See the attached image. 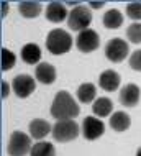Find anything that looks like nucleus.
<instances>
[{"instance_id":"nucleus-1","label":"nucleus","mask_w":141,"mask_h":156,"mask_svg":"<svg viewBox=\"0 0 141 156\" xmlns=\"http://www.w3.org/2000/svg\"><path fill=\"white\" fill-rule=\"evenodd\" d=\"M49 112L56 120H76L80 113V107L67 90H59L54 95Z\"/></svg>"},{"instance_id":"nucleus-2","label":"nucleus","mask_w":141,"mask_h":156,"mask_svg":"<svg viewBox=\"0 0 141 156\" xmlns=\"http://www.w3.org/2000/svg\"><path fill=\"white\" fill-rule=\"evenodd\" d=\"M72 43H74L72 36L62 28L51 30L48 33V38H46V48L54 56H61V54H66L67 51H71Z\"/></svg>"},{"instance_id":"nucleus-3","label":"nucleus","mask_w":141,"mask_h":156,"mask_svg":"<svg viewBox=\"0 0 141 156\" xmlns=\"http://www.w3.org/2000/svg\"><path fill=\"white\" fill-rule=\"evenodd\" d=\"M33 138L30 135L23 133V132H13L8 138V143H7V153L8 156H26L31 153V148H33V143H31Z\"/></svg>"},{"instance_id":"nucleus-4","label":"nucleus","mask_w":141,"mask_h":156,"mask_svg":"<svg viewBox=\"0 0 141 156\" xmlns=\"http://www.w3.org/2000/svg\"><path fill=\"white\" fill-rule=\"evenodd\" d=\"M80 126L77 125L76 120H56V123L53 125V138L59 143H67L72 141L79 136Z\"/></svg>"},{"instance_id":"nucleus-5","label":"nucleus","mask_w":141,"mask_h":156,"mask_svg":"<svg viewBox=\"0 0 141 156\" xmlns=\"http://www.w3.org/2000/svg\"><path fill=\"white\" fill-rule=\"evenodd\" d=\"M90 23H92V12L87 5H79V7L69 10V16H67V27H69V30L80 33V31L87 30Z\"/></svg>"},{"instance_id":"nucleus-6","label":"nucleus","mask_w":141,"mask_h":156,"mask_svg":"<svg viewBox=\"0 0 141 156\" xmlns=\"http://www.w3.org/2000/svg\"><path fill=\"white\" fill-rule=\"evenodd\" d=\"M104 53L110 62H122L130 54V46L123 38H112V40L107 41Z\"/></svg>"},{"instance_id":"nucleus-7","label":"nucleus","mask_w":141,"mask_h":156,"mask_svg":"<svg viewBox=\"0 0 141 156\" xmlns=\"http://www.w3.org/2000/svg\"><path fill=\"white\" fill-rule=\"evenodd\" d=\"M12 90L18 99H26L36 90V79L30 74H18L12 81Z\"/></svg>"},{"instance_id":"nucleus-8","label":"nucleus","mask_w":141,"mask_h":156,"mask_svg":"<svg viewBox=\"0 0 141 156\" xmlns=\"http://www.w3.org/2000/svg\"><path fill=\"white\" fill-rule=\"evenodd\" d=\"M80 133L89 141L99 140L105 133V123L99 117H85L82 120V125H80Z\"/></svg>"},{"instance_id":"nucleus-9","label":"nucleus","mask_w":141,"mask_h":156,"mask_svg":"<svg viewBox=\"0 0 141 156\" xmlns=\"http://www.w3.org/2000/svg\"><path fill=\"white\" fill-rule=\"evenodd\" d=\"M76 46L80 53H92L95 51L97 48L100 46V38L99 33L92 28H87V30L80 31L77 38H76Z\"/></svg>"},{"instance_id":"nucleus-10","label":"nucleus","mask_w":141,"mask_h":156,"mask_svg":"<svg viewBox=\"0 0 141 156\" xmlns=\"http://www.w3.org/2000/svg\"><path fill=\"white\" fill-rule=\"evenodd\" d=\"M118 99H120V104L125 105V107H135L141 99L139 86H136V84H133V82L123 86L120 89V94H118Z\"/></svg>"},{"instance_id":"nucleus-11","label":"nucleus","mask_w":141,"mask_h":156,"mask_svg":"<svg viewBox=\"0 0 141 156\" xmlns=\"http://www.w3.org/2000/svg\"><path fill=\"white\" fill-rule=\"evenodd\" d=\"M44 15H46V20L53 23H61L62 20H67L69 16V10H67L66 3L64 2H49L48 7L44 10Z\"/></svg>"},{"instance_id":"nucleus-12","label":"nucleus","mask_w":141,"mask_h":156,"mask_svg":"<svg viewBox=\"0 0 141 156\" xmlns=\"http://www.w3.org/2000/svg\"><path fill=\"white\" fill-rule=\"evenodd\" d=\"M56 77H58L56 67L53 64H49V62H40V64L35 67V79L38 82L44 84V86L54 84L56 82Z\"/></svg>"},{"instance_id":"nucleus-13","label":"nucleus","mask_w":141,"mask_h":156,"mask_svg":"<svg viewBox=\"0 0 141 156\" xmlns=\"http://www.w3.org/2000/svg\"><path fill=\"white\" fill-rule=\"evenodd\" d=\"M120 84H122L120 74L113 69H105L104 73L99 76V86H100V89L105 90V92L117 90L118 87H120Z\"/></svg>"},{"instance_id":"nucleus-14","label":"nucleus","mask_w":141,"mask_h":156,"mask_svg":"<svg viewBox=\"0 0 141 156\" xmlns=\"http://www.w3.org/2000/svg\"><path fill=\"white\" fill-rule=\"evenodd\" d=\"M28 130H30V136H31L33 140L43 141V138L48 136V133L53 132V126H51V123L44 119H35V120L30 122Z\"/></svg>"},{"instance_id":"nucleus-15","label":"nucleus","mask_w":141,"mask_h":156,"mask_svg":"<svg viewBox=\"0 0 141 156\" xmlns=\"http://www.w3.org/2000/svg\"><path fill=\"white\" fill-rule=\"evenodd\" d=\"M108 125L115 132H126L131 126V117L123 110H117L108 117Z\"/></svg>"},{"instance_id":"nucleus-16","label":"nucleus","mask_w":141,"mask_h":156,"mask_svg":"<svg viewBox=\"0 0 141 156\" xmlns=\"http://www.w3.org/2000/svg\"><path fill=\"white\" fill-rule=\"evenodd\" d=\"M18 12L23 18H36L41 15L43 5L41 2H35V0H23L18 3Z\"/></svg>"},{"instance_id":"nucleus-17","label":"nucleus","mask_w":141,"mask_h":156,"mask_svg":"<svg viewBox=\"0 0 141 156\" xmlns=\"http://www.w3.org/2000/svg\"><path fill=\"white\" fill-rule=\"evenodd\" d=\"M76 95H77V100L82 104H90L97 100V86L92 82H84L80 84L76 90Z\"/></svg>"},{"instance_id":"nucleus-18","label":"nucleus","mask_w":141,"mask_h":156,"mask_svg":"<svg viewBox=\"0 0 141 156\" xmlns=\"http://www.w3.org/2000/svg\"><path fill=\"white\" fill-rule=\"evenodd\" d=\"M21 59L26 64H40L41 61V48L36 43H26L21 48Z\"/></svg>"},{"instance_id":"nucleus-19","label":"nucleus","mask_w":141,"mask_h":156,"mask_svg":"<svg viewBox=\"0 0 141 156\" xmlns=\"http://www.w3.org/2000/svg\"><path fill=\"white\" fill-rule=\"evenodd\" d=\"M92 112L95 117H110L113 113V102L112 99H108V97H99V99L95 100V102L92 104Z\"/></svg>"},{"instance_id":"nucleus-20","label":"nucleus","mask_w":141,"mask_h":156,"mask_svg":"<svg viewBox=\"0 0 141 156\" xmlns=\"http://www.w3.org/2000/svg\"><path fill=\"white\" fill-rule=\"evenodd\" d=\"M104 27L108 28V30H117L123 25V13L117 8H110L108 12L104 13Z\"/></svg>"},{"instance_id":"nucleus-21","label":"nucleus","mask_w":141,"mask_h":156,"mask_svg":"<svg viewBox=\"0 0 141 156\" xmlns=\"http://www.w3.org/2000/svg\"><path fill=\"white\" fill-rule=\"evenodd\" d=\"M30 156H56V148L53 143L48 141H38L33 145Z\"/></svg>"},{"instance_id":"nucleus-22","label":"nucleus","mask_w":141,"mask_h":156,"mask_svg":"<svg viewBox=\"0 0 141 156\" xmlns=\"http://www.w3.org/2000/svg\"><path fill=\"white\" fill-rule=\"evenodd\" d=\"M126 38L130 43L139 44L141 43V23H131L126 28Z\"/></svg>"},{"instance_id":"nucleus-23","label":"nucleus","mask_w":141,"mask_h":156,"mask_svg":"<svg viewBox=\"0 0 141 156\" xmlns=\"http://www.w3.org/2000/svg\"><path fill=\"white\" fill-rule=\"evenodd\" d=\"M126 16L133 20V23H139L141 20V2H130L126 5Z\"/></svg>"},{"instance_id":"nucleus-24","label":"nucleus","mask_w":141,"mask_h":156,"mask_svg":"<svg viewBox=\"0 0 141 156\" xmlns=\"http://www.w3.org/2000/svg\"><path fill=\"white\" fill-rule=\"evenodd\" d=\"M16 62V56L10 49L2 48V71H10Z\"/></svg>"},{"instance_id":"nucleus-25","label":"nucleus","mask_w":141,"mask_h":156,"mask_svg":"<svg viewBox=\"0 0 141 156\" xmlns=\"http://www.w3.org/2000/svg\"><path fill=\"white\" fill-rule=\"evenodd\" d=\"M128 64L133 71H138L141 73V49H136L130 54V58H128Z\"/></svg>"},{"instance_id":"nucleus-26","label":"nucleus","mask_w":141,"mask_h":156,"mask_svg":"<svg viewBox=\"0 0 141 156\" xmlns=\"http://www.w3.org/2000/svg\"><path fill=\"white\" fill-rule=\"evenodd\" d=\"M10 89H12V86H8L5 81H2V99H5V97L10 94Z\"/></svg>"},{"instance_id":"nucleus-27","label":"nucleus","mask_w":141,"mask_h":156,"mask_svg":"<svg viewBox=\"0 0 141 156\" xmlns=\"http://www.w3.org/2000/svg\"><path fill=\"white\" fill-rule=\"evenodd\" d=\"M104 5H105V2H89L87 3L89 8H102Z\"/></svg>"},{"instance_id":"nucleus-28","label":"nucleus","mask_w":141,"mask_h":156,"mask_svg":"<svg viewBox=\"0 0 141 156\" xmlns=\"http://www.w3.org/2000/svg\"><path fill=\"white\" fill-rule=\"evenodd\" d=\"M136 156H141V146H139L138 150H136Z\"/></svg>"}]
</instances>
